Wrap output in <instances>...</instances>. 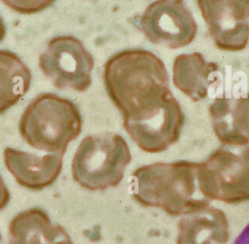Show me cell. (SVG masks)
Returning <instances> with one entry per match:
<instances>
[{
	"mask_svg": "<svg viewBox=\"0 0 249 244\" xmlns=\"http://www.w3.org/2000/svg\"><path fill=\"white\" fill-rule=\"evenodd\" d=\"M103 82L122 117L170 90L163 62L143 49L124 50L108 58L103 66Z\"/></svg>",
	"mask_w": 249,
	"mask_h": 244,
	"instance_id": "obj_1",
	"label": "cell"
},
{
	"mask_svg": "<svg viewBox=\"0 0 249 244\" xmlns=\"http://www.w3.org/2000/svg\"><path fill=\"white\" fill-rule=\"evenodd\" d=\"M132 197L145 207L163 210L170 216L187 215L208 206L197 183V163L186 160L155 162L131 174Z\"/></svg>",
	"mask_w": 249,
	"mask_h": 244,
	"instance_id": "obj_2",
	"label": "cell"
},
{
	"mask_svg": "<svg viewBox=\"0 0 249 244\" xmlns=\"http://www.w3.org/2000/svg\"><path fill=\"white\" fill-rule=\"evenodd\" d=\"M82 127L83 119L77 105L50 92L33 98L18 122L19 134L30 147L61 156L81 134Z\"/></svg>",
	"mask_w": 249,
	"mask_h": 244,
	"instance_id": "obj_3",
	"label": "cell"
},
{
	"mask_svg": "<svg viewBox=\"0 0 249 244\" xmlns=\"http://www.w3.org/2000/svg\"><path fill=\"white\" fill-rule=\"evenodd\" d=\"M130 160L129 147L122 135L112 132L88 135L73 156L72 178L86 190L105 191L120 185Z\"/></svg>",
	"mask_w": 249,
	"mask_h": 244,
	"instance_id": "obj_4",
	"label": "cell"
},
{
	"mask_svg": "<svg viewBox=\"0 0 249 244\" xmlns=\"http://www.w3.org/2000/svg\"><path fill=\"white\" fill-rule=\"evenodd\" d=\"M197 183L203 196L227 203L249 200V148L223 146L197 163Z\"/></svg>",
	"mask_w": 249,
	"mask_h": 244,
	"instance_id": "obj_5",
	"label": "cell"
},
{
	"mask_svg": "<svg viewBox=\"0 0 249 244\" xmlns=\"http://www.w3.org/2000/svg\"><path fill=\"white\" fill-rule=\"evenodd\" d=\"M93 66L92 54L74 36L53 37L39 56L41 71L59 89L86 91L91 85Z\"/></svg>",
	"mask_w": 249,
	"mask_h": 244,
	"instance_id": "obj_6",
	"label": "cell"
},
{
	"mask_svg": "<svg viewBox=\"0 0 249 244\" xmlns=\"http://www.w3.org/2000/svg\"><path fill=\"white\" fill-rule=\"evenodd\" d=\"M138 27L153 44L169 49L185 47L196 37L197 25L183 0H156L139 17Z\"/></svg>",
	"mask_w": 249,
	"mask_h": 244,
	"instance_id": "obj_7",
	"label": "cell"
},
{
	"mask_svg": "<svg viewBox=\"0 0 249 244\" xmlns=\"http://www.w3.org/2000/svg\"><path fill=\"white\" fill-rule=\"evenodd\" d=\"M217 48L238 52L249 41V12L236 0H196Z\"/></svg>",
	"mask_w": 249,
	"mask_h": 244,
	"instance_id": "obj_8",
	"label": "cell"
},
{
	"mask_svg": "<svg viewBox=\"0 0 249 244\" xmlns=\"http://www.w3.org/2000/svg\"><path fill=\"white\" fill-rule=\"evenodd\" d=\"M4 163L16 182L28 190L41 191L52 186L59 177L63 166V156H44L7 147L3 152Z\"/></svg>",
	"mask_w": 249,
	"mask_h": 244,
	"instance_id": "obj_9",
	"label": "cell"
},
{
	"mask_svg": "<svg viewBox=\"0 0 249 244\" xmlns=\"http://www.w3.org/2000/svg\"><path fill=\"white\" fill-rule=\"evenodd\" d=\"M9 244H74L66 229L47 212L33 207L17 214L9 224Z\"/></svg>",
	"mask_w": 249,
	"mask_h": 244,
	"instance_id": "obj_10",
	"label": "cell"
},
{
	"mask_svg": "<svg viewBox=\"0 0 249 244\" xmlns=\"http://www.w3.org/2000/svg\"><path fill=\"white\" fill-rule=\"evenodd\" d=\"M217 138L228 146L249 143V97L216 98L209 107Z\"/></svg>",
	"mask_w": 249,
	"mask_h": 244,
	"instance_id": "obj_11",
	"label": "cell"
},
{
	"mask_svg": "<svg viewBox=\"0 0 249 244\" xmlns=\"http://www.w3.org/2000/svg\"><path fill=\"white\" fill-rule=\"evenodd\" d=\"M228 239L227 217L215 207L187 214L178 223L177 244H226Z\"/></svg>",
	"mask_w": 249,
	"mask_h": 244,
	"instance_id": "obj_12",
	"label": "cell"
},
{
	"mask_svg": "<svg viewBox=\"0 0 249 244\" xmlns=\"http://www.w3.org/2000/svg\"><path fill=\"white\" fill-rule=\"evenodd\" d=\"M218 66L208 62L200 52L179 54L172 66V81L174 86L194 101L203 99L209 87L216 81L214 73Z\"/></svg>",
	"mask_w": 249,
	"mask_h": 244,
	"instance_id": "obj_13",
	"label": "cell"
},
{
	"mask_svg": "<svg viewBox=\"0 0 249 244\" xmlns=\"http://www.w3.org/2000/svg\"><path fill=\"white\" fill-rule=\"evenodd\" d=\"M31 72L14 52L0 50V114L16 105L28 91Z\"/></svg>",
	"mask_w": 249,
	"mask_h": 244,
	"instance_id": "obj_14",
	"label": "cell"
},
{
	"mask_svg": "<svg viewBox=\"0 0 249 244\" xmlns=\"http://www.w3.org/2000/svg\"><path fill=\"white\" fill-rule=\"evenodd\" d=\"M4 5L21 15L37 14L50 7L55 0H0Z\"/></svg>",
	"mask_w": 249,
	"mask_h": 244,
	"instance_id": "obj_15",
	"label": "cell"
},
{
	"mask_svg": "<svg viewBox=\"0 0 249 244\" xmlns=\"http://www.w3.org/2000/svg\"><path fill=\"white\" fill-rule=\"evenodd\" d=\"M11 194L6 183L0 173V211H2L10 202Z\"/></svg>",
	"mask_w": 249,
	"mask_h": 244,
	"instance_id": "obj_16",
	"label": "cell"
},
{
	"mask_svg": "<svg viewBox=\"0 0 249 244\" xmlns=\"http://www.w3.org/2000/svg\"><path fill=\"white\" fill-rule=\"evenodd\" d=\"M233 244H249V224L242 229Z\"/></svg>",
	"mask_w": 249,
	"mask_h": 244,
	"instance_id": "obj_17",
	"label": "cell"
},
{
	"mask_svg": "<svg viewBox=\"0 0 249 244\" xmlns=\"http://www.w3.org/2000/svg\"><path fill=\"white\" fill-rule=\"evenodd\" d=\"M5 35H6V27H5L2 17H0V43L3 41Z\"/></svg>",
	"mask_w": 249,
	"mask_h": 244,
	"instance_id": "obj_18",
	"label": "cell"
},
{
	"mask_svg": "<svg viewBox=\"0 0 249 244\" xmlns=\"http://www.w3.org/2000/svg\"><path fill=\"white\" fill-rule=\"evenodd\" d=\"M236 2L240 5V7L249 12V0H236Z\"/></svg>",
	"mask_w": 249,
	"mask_h": 244,
	"instance_id": "obj_19",
	"label": "cell"
}]
</instances>
